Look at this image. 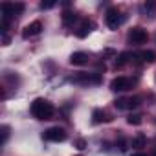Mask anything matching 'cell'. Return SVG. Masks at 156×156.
<instances>
[{
    "label": "cell",
    "mask_w": 156,
    "mask_h": 156,
    "mask_svg": "<svg viewBox=\"0 0 156 156\" xmlns=\"http://www.w3.org/2000/svg\"><path fill=\"white\" fill-rule=\"evenodd\" d=\"M125 20V15H121V11L118 8H108L107 15H105V22L110 30H118V26H121Z\"/></svg>",
    "instance_id": "obj_2"
},
{
    "label": "cell",
    "mask_w": 156,
    "mask_h": 156,
    "mask_svg": "<svg viewBox=\"0 0 156 156\" xmlns=\"http://www.w3.org/2000/svg\"><path fill=\"white\" fill-rule=\"evenodd\" d=\"M132 156H145L143 152H136V154H132Z\"/></svg>",
    "instance_id": "obj_24"
},
{
    "label": "cell",
    "mask_w": 156,
    "mask_h": 156,
    "mask_svg": "<svg viewBox=\"0 0 156 156\" xmlns=\"http://www.w3.org/2000/svg\"><path fill=\"white\" fill-rule=\"evenodd\" d=\"M140 101H141V98H138V96L129 98V99H127V108H134V107H138V105H140Z\"/></svg>",
    "instance_id": "obj_16"
},
{
    "label": "cell",
    "mask_w": 156,
    "mask_h": 156,
    "mask_svg": "<svg viewBox=\"0 0 156 156\" xmlns=\"http://www.w3.org/2000/svg\"><path fill=\"white\" fill-rule=\"evenodd\" d=\"M114 107H116L118 110H125V108H127V99H123V98L116 99V101H114Z\"/></svg>",
    "instance_id": "obj_19"
},
{
    "label": "cell",
    "mask_w": 156,
    "mask_h": 156,
    "mask_svg": "<svg viewBox=\"0 0 156 156\" xmlns=\"http://www.w3.org/2000/svg\"><path fill=\"white\" fill-rule=\"evenodd\" d=\"M138 57H140L143 62H154V61H156V51H152V50H143V51L138 53Z\"/></svg>",
    "instance_id": "obj_11"
},
{
    "label": "cell",
    "mask_w": 156,
    "mask_h": 156,
    "mask_svg": "<svg viewBox=\"0 0 156 156\" xmlns=\"http://www.w3.org/2000/svg\"><path fill=\"white\" fill-rule=\"evenodd\" d=\"M77 20V15L73 13V11H64L62 13V24L64 26H70V24H73Z\"/></svg>",
    "instance_id": "obj_13"
},
{
    "label": "cell",
    "mask_w": 156,
    "mask_h": 156,
    "mask_svg": "<svg viewBox=\"0 0 156 156\" xmlns=\"http://www.w3.org/2000/svg\"><path fill=\"white\" fill-rule=\"evenodd\" d=\"M87 62H88V53H85V51H75V53L70 55V64L72 66H83Z\"/></svg>",
    "instance_id": "obj_8"
},
{
    "label": "cell",
    "mask_w": 156,
    "mask_h": 156,
    "mask_svg": "<svg viewBox=\"0 0 156 156\" xmlns=\"http://www.w3.org/2000/svg\"><path fill=\"white\" fill-rule=\"evenodd\" d=\"M145 143H147V138H145V134H141V132L136 134L134 140H132V147H134V149H143Z\"/></svg>",
    "instance_id": "obj_12"
},
{
    "label": "cell",
    "mask_w": 156,
    "mask_h": 156,
    "mask_svg": "<svg viewBox=\"0 0 156 156\" xmlns=\"http://www.w3.org/2000/svg\"><path fill=\"white\" fill-rule=\"evenodd\" d=\"M127 39H129V42H130V44H145V42H147V39H149V35H147V31H145L143 28L136 26V28H132V30L129 31Z\"/></svg>",
    "instance_id": "obj_4"
},
{
    "label": "cell",
    "mask_w": 156,
    "mask_h": 156,
    "mask_svg": "<svg viewBox=\"0 0 156 156\" xmlns=\"http://www.w3.org/2000/svg\"><path fill=\"white\" fill-rule=\"evenodd\" d=\"M0 132H2V141H0V143H6L8 141V138H9V127L8 125H2V127H0Z\"/></svg>",
    "instance_id": "obj_17"
},
{
    "label": "cell",
    "mask_w": 156,
    "mask_h": 156,
    "mask_svg": "<svg viewBox=\"0 0 156 156\" xmlns=\"http://www.w3.org/2000/svg\"><path fill=\"white\" fill-rule=\"evenodd\" d=\"M2 11H4V17H13V15H19L24 11V4H9V2H4L2 4Z\"/></svg>",
    "instance_id": "obj_7"
},
{
    "label": "cell",
    "mask_w": 156,
    "mask_h": 156,
    "mask_svg": "<svg viewBox=\"0 0 156 156\" xmlns=\"http://www.w3.org/2000/svg\"><path fill=\"white\" fill-rule=\"evenodd\" d=\"M127 123L129 125H141V116L140 114H132L127 118Z\"/></svg>",
    "instance_id": "obj_15"
},
{
    "label": "cell",
    "mask_w": 156,
    "mask_h": 156,
    "mask_svg": "<svg viewBox=\"0 0 156 156\" xmlns=\"http://www.w3.org/2000/svg\"><path fill=\"white\" fill-rule=\"evenodd\" d=\"M42 140L46 141H64L66 140V130L61 127H51L42 132Z\"/></svg>",
    "instance_id": "obj_5"
},
{
    "label": "cell",
    "mask_w": 156,
    "mask_h": 156,
    "mask_svg": "<svg viewBox=\"0 0 156 156\" xmlns=\"http://www.w3.org/2000/svg\"><path fill=\"white\" fill-rule=\"evenodd\" d=\"M41 31H42V22H41V20H35V22H31V24H28V26L24 28L22 37H24V39H30V37L39 35Z\"/></svg>",
    "instance_id": "obj_6"
},
{
    "label": "cell",
    "mask_w": 156,
    "mask_h": 156,
    "mask_svg": "<svg viewBox=\"0 0 156 156\" xmlns=\"http://www.w3.org/2000/svg\"><path fill=\"white\" fill-rule=\"evenodd\" d=\"M119 151H127V143H125V140H123V138L119 140Z\"/></svg>",
    "instance_id": "obj_22"
},
{
    "label": "cell",
    "mask_w": 156,
    "mask_h": 156,
    "mask_svg": "<svg viewBox=\"0 0 156 156\" xmlns=\"http://www.w3.org/2000/svg\"><path fill=\"white\" fill-rule=\"evenodd\" d=\"M129 59H130V53H129V51H123V53H119V55L116 57V68H121V66H125V64L129 62Z\"/></svg>",
    "instance_id": "obj_14"
},
{
    "label": "cell",
    "mask_w": 156,
    "mask_h": 156,
    "mask_svg": "<svg viewBox=\"0 0 156 156\" xmlns=\"http://www.w3.org/2000/svg\"><path fill=\"white\" fill-rule=\"evenodd\" d=\"M55 6V0H48V2H41V9H50Z\"/></svg>",
    "instance_id": "obj_20"
},
{
    "label": "cell",
    "mask_w": 156,
    "mask_h": 156,
    "mask_svg": "<svg viewBox=\"0 0 156 156\" xmlns=\"http://www.w3.org/2000/svg\"><path fill=\"white\" fill-rule=\"evenodd\" d=\"M132 85H134L132 79L119 75V77H114V79L110 81V90H114V92H125V90L132 88Z\"/></svg>",
    "instance_id": "obj_3"
},
{
    "label": "cell",
    "mask_w": 156,
    "mask_h": 156,
    "mask_svg": "<svg viewBox=\"0 0 156 156\" xmlns=\"http://www.w3.org/2000/svg\"><path fill=\"white\" fill-rule=\"evenodd\" d=\"M75 147H77V151H85V147H87V141L81 138V140H77L75 141Z\"/></svg>",
    "instance_id": "obj_21"
},
{
    "label": "cell",
    "mask_w": 156,
    "mask_h": 156,
    "mask_svg": "<svg viewBox=\"0 0 156 156\" xmlns=\"http://www.w3.org/2000/svg\"><path fill=\"white\" fill-rule=\"evenodd\" d=\"M2 42H4V46H8V44L11 42V39H9V35H4V39H2Z\"/></svg>",
    "instance_id": "obj_23"
},
{
    "label": "cell",
    "mask_w": 156,
    "mask_h": 156,
    "mask_svg": "<svg viewBox=\"0 0 156 156\" xmlns=\"http://www.w3.org/2000/svg\"><path fill=\"white\" fill-rule=\"evenodd\" d=\"M112 118L105 112V110H101V108H96L94 112H92V121L94 123H103V121H110Z\"/></svg>",
    "instance_id": "obj_10"
},
{
    "label": "cell",
    "mask_w": 156,
    "mask_h": 156,
    "mask_svg": "<svg viewBox=\"0 0 156 156\" xmlns=\"http://www.w3.org/2000/svg\"><path fill=\"white\" fill-rule=\"evenodd\" d=\"M143 9H145L147 13H154V11H156V2H154V0H149V2H145Z\"/></svg>",
    "instance_id": "obj_18"
},
{
    "label": "cell",
    "mask_w": 156,
    "mask_h": 156,
    "mask_svg": "<svg viewBox=\"0 0 156 156\" xmlns=\"http://www.w3.org/2000/svg\"><path fill=\"white\" fill-rule=\"evenodd\" d=\"M92 28H94V24H92L90 20H83V22H81V26H79V30L75 31V35L79 37V39H85V37L92 31Z\"/></svg>",
    "instance_id": "obj_9"
},
{
    "label": "cell",
    "mask_w": 156,
    "mask_h": 156,
    "mask_svg": "<svg viewBox=\"0 0 156 156\" xmlns=\"http://www.w3.org/2000/svg\"><path fill=\"white\" fill-rule=\"evenodd\" d=\"M30 112H31V116H33V118H37V119H42V121H44V119H51V118H53L55 108H53V105H51L48 99L37 98V99L31 103Z\"/></svg>",
    "instance_id": "obj_1"
}]
</instances>
